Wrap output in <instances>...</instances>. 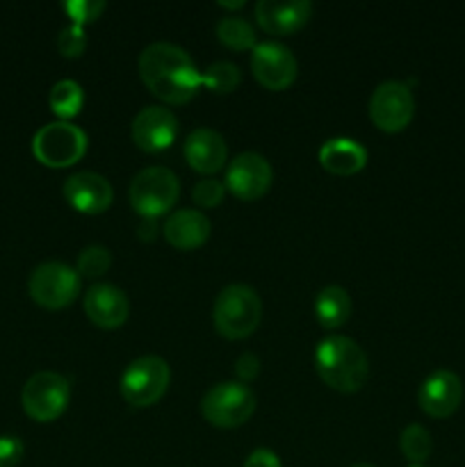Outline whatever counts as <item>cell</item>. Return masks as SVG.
<instances>
[{
	"label": "cell",
	"mask_w": 465,
	"mask_h": 467,
	"mask_svg": "<svg viewBox=\"0 0 465 467\" xmlns=\"http://www.w3.org/2000/svg\"><path fill=\"white\" fill-rule=\"evenodd\" d=\"M315 315L324 328H340L351 315V296L340 285L322 287L315 299Z\"/></svg>",
	"instance_id": "44dd1931"
},
{
	"label": "cell",
	"mask_w": 465,
	"mask_h": 467,
	"mask_svg": "<svg viewBox=\"0 0 465 467\" xmlns=\"http://www.w3.org/2000/svg\"><path fill=\"white\" fill-rule=\"evenodd\" d=\"M399 447L410 463L413 465L424 463V461H427L433 451L431 433H429L422 424H408V427L401 431Z\"/></svg>",
	"instance_id": "cb8c5ba5"
},
{
	"label": "cell",
	"mask_w": 465,
	"mask_h": 467,
	"mask_svg": "<svg viewBox=\"0 0 465 467\" xmlns=\"http://www.w3.org/2000/svg\"><path fill=\"white\" fill-rule=\"evenodd\" d=\"M255 410V395L244 383L223 381L210 388L201 401V413L212 427L235 429L251 420Z\"/></svg>",
	"instance_id": "ba28073f"
},
{
	"label": "cell",
	"mask_w": 465,
	"mask_h": 467,
	"mask_svg": "<svg viewBox=\"0 0 465 467\" xmlns=\"http://www.w3.org/2000/svg\"><path fill=\"white\" fill-rule=\"evenodd\" d=\"M210 231H212L210 219L205 217L203 213H199V210H190V208L173 213L171 217L164 222V228H162L169 244L182 251L203 246L205 242H208Z\"/></svg>",
	"instance_id": "d6986e66"
},
{
	"label": "cell",
	"mask_w": 465,
	"mask_h": 467,
	"mask_svg": "<svg viewBox=\"0 0 465 467\" xmlns=\"http://www.w3.org/2000/svg\"><path fill=\"white\" fill-rule=\"evenodd\" d=\"M64 199L71 208L85 214H98L112 205L114 190L109 181L94 171H78L64 181Z\"/></svg>",
	"instance_id": "5bb4252c"
},
{
	"label": "cell",
	"mask_w": 465,
	"mask_h": 467,
	"mask_svg": "<svg viewBox=\"0 0 465 467\" xmlns=\"http://www.w3.org/2000/svg\"><path fill=\"white\" fill-rule=\"evenodd\" d=\"M219 7H226V9H240V7H244V0H237V3H219Z\"/></svg>",
	"instance_id": "d6a6232c"
},
{
	"label": "cell",
	"mask_w": 465,
	"mask_h": 467,
	"mask_svg": "<svg viewBox=\"0 0 465 467\" xmlns=\"http://www.w3.org/2000/svg\"><path fill=\"white\" fill-rule=\"evenodd\" d=\"M178 119L171 109L149 105L132 121V140L146 153L167 150L176 141Z\"/></svg>",
	"instance_id": "4fadbf2b"
},
{
	"label": "cell",
	"mask_w": 465,
	"mask_h": 467,
	"mask_svg": "<svg viewBox=\"0 0 465 467\" xmlns=\"http://www.w3.org/2000/svg\"><path fill=\"white\" fill-rule=\"evenodd\" d=\"M71 401V386L57 372H36L26 381L21 404L27 418L35 422H53L67 410Z\"/></svg>",
	"instance_id": "9c48e42d"
},
{
	"label": "cell",
	"mask_w": 465,
	"mask_h": 467,
	"mask_svg": "<svg viewBox=\"0 0 465 467\" xmlns=\"http://www.w3.org/2000/svg\"><path fill=\"white\" fill-rule=\"evenodd\" d=\"M185 160L194 171L217 173L228 160V146L212 128H196L185 140Z\"/></svg>",
	"instance_id": "ac0fdd59"
},
{
	"label": "cell",
	"mask_w": 465,
	"mask_h": 467,
	"mask_svg": "<svg viewBox=\"0 0 465 467\" xmlns=\"http://www.w3.org/2000/svg\"><path fill=\"white\" fill-rule=\"evenodd\" d=\"M351 467H374V465H367V463H358V465H351Z\"/></svg>",
	"instance_id": "836d02e7"
},
{
	"label": "cell",
	"mask_w": 465,
	"mask_h": 467,
	"mask_svg": "<svg viewBox=\"0 0 465 467\" xmlns=\"http://www.w3.org/2000/svg\"><path fill=\"white\" fill-rule=\"evenodd\" d=\"M85 313L98 328H119L128 319L130 304L121 287L109 283H96L87 290Z\"/></svg>",
	"instance_id": "2e32d148"
},
{
	"label": "cell",
	"mask_w": 465,
	"mask_h": 467,
	"mask_svg": "<svg viewBox=\"0 0 465 467\" xmlns=\"http://www.w3.org/2000/svg\"><path fill=\"white\" fill-rule=\"evenodd\" d=\"M27 290L41 308L62 310L76 301L80 292V274L59 260H48L32 269Z\"/></svg>",
	"instance_id": "52a82bcc"
},
{
	"label": "cell",
	"mask_w": 465,
	"mask_h": 467,
	"mask_svg": "<svg viewBox=\"0 0 465 467\" xmlns=\"http://www.w3.org/2000/svg\"><path fill=\"white\" fill-rule=\"evenodd\" d=\"M105 9L103 0H67L64 3V12L68 14L76 26H85L98 18V14Z\"/></svg>",
	"instance_id": "83f0119b"
},
{
	"label": "cell",
	"mask_w": 465,
	"mask_h": 467,
	"mask_svg": "<svg viewBox=\"0 0 465 467\" xmlns=\"http://www.w3.org/2000/svg\"><path fill=\"white\" fill-rule=\"evenodd\" d=\"M242 80L240 68L232 62H214L201 73V85L208 87L214 94H231Z\"/></svg>",
	"instance_id": "d4e9b609"
},
{
	"label": "cell",
	"mask_w": 465,
	"mask_h": 467,
	"mask_svg": "<svg viewBox=\"0 0 465 467\" xmlns=\"http://www.w3.org/2000/svg\"><path fill=\"white\" fill-rule=\"evenodd\" d=\"M272 187V164L260 153L246 150L232 158L226 169V190L240 201H258Z\"/></svg>",
	"instance_id": "7c38bea8"
},
{
	"label": "cell",
	"mask_w": 465,
	"mask_h": 467,
	"mask_svg": "<svg viewBox=\"0 0 465 467\" xmlns=\"http://www.w3.org/2000/svg\"><path fill=\"white\" fill-rule=\"evenodd\" d=\"M263 317V301L258 292L242 283L226 285L214 299V328L228 340H244L258 328Z\"/></svg>",
	"instance_id": "3957f363"
},
{
	"label": "cell",
	"mask_w": 465,
	"mask_h": 467,
	"mask_svg": "<svg viewBox=\"0 0 465 467\" xmlns=\"http://www.w3.org/2000/svg\"><path fill=\"white\" fill-rule=\"evenodd\" d=\"M171 381V369L160 356H141L132 360L121 377V395L135 409H146L162 400Z\"/></svg>",
	"instance_id": "5b68a950"
},
{
	"label": "cell",
	"mask_w": 465,
	"mask_h": 467,
	"mask_svg": "<svg viewBox=\"0 0 465 467\" xmlns=\"http://www.w3.org/2000/svg\"><path fill=\"white\" fill-rule=\"evenodd\" d=\"M251 71L260 85L272 91H281L296 80L299 64L287 46L278 41H263V44H255L253 55H251Z\"/></svg>",
	"instance_id": "8fae6325"
},
{
	"label": "cell",
	"mask_w": 465,
	"mask_h": 467,
	"mask_svg": "<svg viewBox=\"0 0 465 467\" xmlns=\"http://www.w3.org/2000/svg\"><path fill=\"white\" fill-rule=\"evenodd\" d=\"M419 409L431 418H450L463 401V383L450 369H438L424 379L418 392Z\"/></svg>",
	"instance_id": "9a60e30c"
},
{
	"label": "cell",
	"mask_w": 465,
	"mask_h": 467,
	"mask_svg": "<svg viewBox=\"0 0 465 467\" xmlns=\"http://www.w3.org/2000/svg\"><path fill=\"white\" fill-rule=\"evenodd\" d=\"M313 14V5L308 0H292V3H276V0H260L255 5V18L260 27L269 35H290L304 27Z\"/></svg>",
	"instance_id": "e0dca14e"
},
{
	"label": "cell",
	"mask_w": 465,
	"mask_h": 467,
	"mask_svg": "<svg viewBox=\"0 0 465 467\" xmlns=\"http://www.w3.org/2000/svg\"><path fill=\"white\" fill-rule=\"evenodd\" d=\"M109 265H112V254L105 246H87L78 255L76 272L80 274V278H98L108 272Z\"/></svg>",
	"instance_id": "484cf974"
},
{
	"label": "cell",
	"mask_w": 465,
	"mask_h": 467,
	"mask_svg": "<svg viewBox=\"0 0 465 467\" xmlns=\"http://www.w3.org/2000/svg\"><path fill=\"white\" fill-rule=\"evenodd\" d=\"M319 162L336 176H351L367 164V150L349 137H336L319 149Z\"/></svg>",
	"instance_id": "ffe728a7"
},
{
	"label": "cell",
	"mask_w": 465,
	"mask_h": 467,
	"mask_svg": "<svg viewBox=\"0 0 465 467\" xmlns=\"http://www.w3.org/2000/svg\"><path fill=\"white\" fill-rule=\"evenodd\" d=\"M32 153L46 167H71L87 153V135L71 121L46 123L32 140Z\"/></svg>",
	"instance_id": "8992f818"
},
{
	"label": "cell",
	"mask_w": 465,
	"mask_h": 467,
	"mask_svg": "<svg viewBox=\"0 0 465 467\" xmlns=\"http://www.w3.org/2000/svg\"><path fill=\"white\" fill-rule=\"evenodd\" d=\"M223 194H226V185L219 181H212V178H205V181L196 182L194 192H191L196 205H201V208H214V205L222 203Z\"/></svg>",
	"instance_id": "f1b7e54d"
},
{
	"label": "cell",
	"mask_w": 465,
	"mask_h": 467,
	"mask_svg": "<svg viewBox=\"0 0 465 467\" xmlns=\"http://www.w3.org/2000/svg\"><path fill=\"white\" fill-rule=\"evenodd\" d=\"M57 48L64 57H80L82 50L87 48L85 27L76 26V23H71V26L64 27L57 36Z\"/></svg>",
	"instance_id": "4316f807"
},
{
	"label": "cell",
	"mask_w": 465,
	"mask_h": 467,
	"mask_svg": "<svg viewBox=\"0 0 465 467\" xmlns=\"http://www.w3.org/2000/svg\"><path fill=\"white\" fill-rule=\"evenodd\" d=\"M217 32V39L223 46L232 50H249L255 48V32L246 18L242 16H223L222 21L214 27Z\"/></svg>",
	"instance_id": "603a6c76"
},
{
	"label": "cell",
	"mask_w": 465,
	"mask_h": 467,
	"mask_svg": "<svg viewBox=\"0 0 465 467\" xmlns=\"http://www.w3.org/2000/svg\"><path fill=\"white\" fill-rule=\"evenodd\" d=\"M244 467H283L281 459L272 450H255L246 456Z\"/></svg>",
	"instance_id": "1f68e13d"
},
{
	"label": "cell",
	"mask_w": 465,
	"mask_h": 467,
	"mask_svg": "<svg viewBox=\"0 0 465 467\" xmlns=\"http://www.w3.org/2000/svg\"><path fill=\"white\" fill-rule=\"evenodd\" d=\"M235 372H237V377L242 379V381H253V379L258 377V372H260L258 356L251 354V351H244V354L237 358Z\"/></svg>",
	"instance_id": "4dcf8cb0"
},
{
	"label": "cell",
	"mask_w": 465,
	"mask_h": 467,
	"mask_svg": "<svg viewBox=\"0 0 465 467\" xmlns=\"http://www.w3.org/2000/svg\"><path fill=\"white\" fill-rule=\"evenodd\" d=\"M369 117L383 132H399L413 121L415 99L406 82L386 80L369 99Z\"/></svg>",
	"instance_id": "30bf717a"
},
{
	"label": "cell",
	"mask_w": 465,
	"mask_h": 467,
	"mask_svg": "<svg viewBox=\"0 0 465 467\" xmlns=\"http://www.w3.org/2000/svg\"><path fill=\"white\" fill-rule=\"evenodd\" d=\"M48 103L50 109H53L62 121H68V119H73L82 109L85 91H82V87L78 85L76 80H59L55 82L53 89H50Z\"/></svg>",
	"instance_id": "7402d4cb"
},
{
	"label": "cell",
	"mask_w": 465,
	"mask_h": 467,
	"mask_svg": "<svg viewBox=\"0 0 465 467\" xmlns=\"http://www.w3.org/2000/svg\"><path fill=\"white\" fill-rule=\"evenodd\" d=\"M130 205L144 219L160 217L176 205L181 194L178 176L167 167L141 169L130 182Z\"/></svg>",
	"instance_id": "277c9868"
},
{
	"label": "cell",
	"mask_w": 465,
	"mask_h": 467,
	"mask_svg": "<svg viewBox=\"0 0 465 467\" xmlns=\"http://www.w3.org/2000/svg\"><path fill=\"white\" fill-rule=\"evenodd\" d=\"M140 78L160 100L182 105L196 96L201 73L181 46L155 41L140 55Z\"/></svg>",
	"instance_id": "6da1fadb"
},
{
	"label": "cell",
	"mask_w": 465,
	"mask_h": 467,
	"mask_svg": "<svg viewBox=\"0 0 465 467\" xmlns=\"http://www.w3.org/2000/svg\"><path fill=\"white\" fill-rule=\"evenodd\" d=\"M413 467H422V465H413Z\"/></svg>",
	"instance_id": "e575fe53"
},
{
	"label": "cell",
	"mask_w": 465,
	"mask_h": 467,
	"mask_svg": "<svg viewBox=\"0 0 465 467\" xmlns=\"http://www.w3.org/2000/svg\"><path fill=\"white\" fill-rule=\"evenodd\" d=\"M26 447L18 436H0V467H16L23 461Z\"/></svg>",
	"instance_id": "f546056e"
},
{
	"label": "cell",
	"mask_w": 465,
	"mask_h": 467,
	"mask_svg": "<svg viewBox=\"0 0 465 467\" xmlns=\"http://www.w3.org/2000/svg\"><path fill=\"white\" fill-rule=\"evenodd\" d=\"M315 368L328 388L356 392L369 377V363L363 347L346 336H326L315 349Z\"/></svg>",
	"instance_id": "7a4b0ae2"
}]
</instances>
